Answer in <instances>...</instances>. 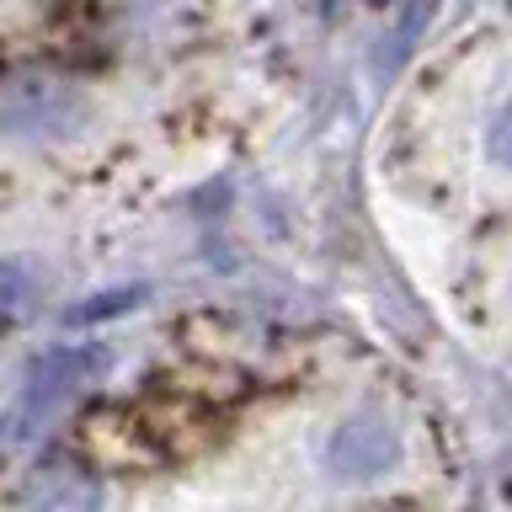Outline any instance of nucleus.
I'll return each instance as SVG.
<instances>
[{
  "label": "nucleus",
  "instance_id": "20e7f679",
  "mask_svg": "<svg viewBox=\"0 0 512 512\" xmlns=\"http://www.w3.org/2000/svg\"><path fill=\"white\" fill-rule=\"evenodd\" d=\"M96 507H102V486L80 464H43L22 502V512H96Z\"/></svg>",
  "mask_w": 512,
  "mask_h": 512
},
{
  "label": "nucleus",
  "instance_id": "423d86ee",
  "mask_svg": "<svg viewBox=\"0 0 512 512\" xmlns=\"http://www.w3.org/2000/svg\"><path fill=\"white\" fill-rule=\"evenodd\" d=\"M486 150H491V160H496L502 171H512V96L496 107V118H491V128H486Z\"/></svg>",
  "mask_w": 512,
  "mask_h": 512
},
{
  "label": "nucleus",
  "instance_id": "f257e3e1",
  "mask_svg": "<svg viewBox=\"0 0 512 512\" xmlns=\"http://www.w3.org/2000/svg\"><path fill=\"white\" fill-rule=\"evenodd\" d=\"M102 352L96 347H54L43 352L38 363L27 368V384H22V406H16V427H32V422H48L64 400L80 395L86 384L102 374Z\"/></svg>",
  "mask_w": 512,
  "mask_h": 512
},
{
  "label": "nucleus",
  "instance_id": "0eeeda50",
  "mask_svg": "<svg viewBox=\"0 0 512 512\" xmlns=\"http://www.w3.org/2000/svg\"><path fill=\"white\" fill-rule=\"evenodd\" d=\"M128 304H139V288H128V294H102V304H80V310H70V320L80 326V320H96V315L128 310Z\"/></svg>",
  "mask_w": 512,
  "mask_h": 512
},
{
  "label": "nucleus",
  "instance_id": "6e6552de",
  "mask_svg": "<svg viewBox=\"0 0 512 512\" xmlns=\"http://www.w3.org/2000/svg\"><path fill=\"white\" fill-rule=\"evenodd\" d=\"M368 6H384V0H368Z\"/></svg>",
  "mask_w": 512,
  "mask_h": 512
},
{
  "label": "nucleus",
  "instance_id": "39448f33",
  "mask_svg": "<svg viewBox=\"0 0 512 512\" xmlns=\"http://www.w3.org/2000/svg\"><path fill=\"white\" fill-rule=\"evenodd\" d=\"M27 299H32L27 278L11 262H0V326H11L16 315H27Z\"/></svg>",
  "mask_w": 512,
  "mask_h": 512
},
{
  "label": "nucleus",
  "instance_id": "7ed1b4c3",
  "mask_svg": "<svg viewBox=\"0 0 512 512\" xmlns=\"http://www.w3.org/2000/svg\"><path fill=\"white\" fill-rule=\"evenodd\" d=\"M395 454H400V443L379 416H352V422H342L331 432V448H326L331 470L347 480H368V475L390 470Z\"/></svg>",
  "mask_w": 512,
  "mask_h": 512
},
{
  "label": "nucleus",
  "instance_id": "f03ea898",
  "mask_svg": "<svg viewBox=\"0 0 512 512\" xmlns=\"http://www.w3.org/2000/svg\"><path fill=\"white\" fill-rule=\"evenodd\" d=\"M80 118V102L70 86H54V80H22V86L6 91L0 102V123L11 134H64Z\"/></svg>",
  "mask_w": 512,
  "mask_h": 512
}]
</instances>
